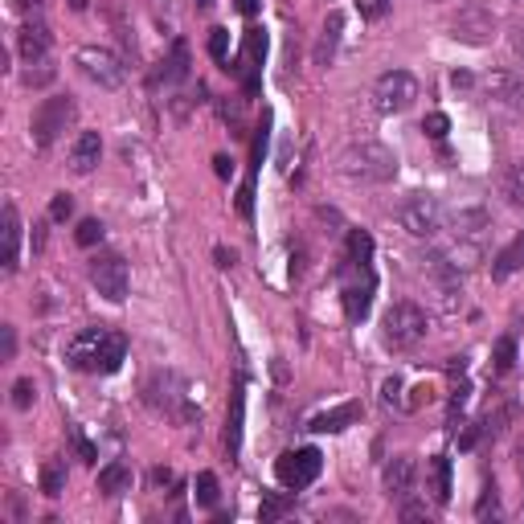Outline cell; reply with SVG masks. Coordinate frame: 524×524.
<instances>
[{"instance_id":"6da1fadb","label":"cell","mask_w":524,"mask_h":524,"mask_svg":"<svg viewBox=\"0 0 524 524\" xmlns=\"http://www.w3.org/2000/svg\"><path fill=\"white\" fill-rule=\"evenodd\" d=\"M127 357V340L111 328H82L66 344L70 369L78 373H115Z\"/></svg>"},{"instance_id":"7a4b0ae2","label":"cell","mask_w":524,"mask_h":524,"mask_svg":"<svg viewBox=\"0 0 524 524\" xmlns=\"http://www.w3.org/2000/svg\"><path fill=\"white\" fill-rule=\"evenodd\" d=\"M336 173L344 176L349 185H385V181L398 176V160H393V152H389L385 144L365 139V144H352L340 152Z\"/></svg>"},{"instance_id":"3957f363","label":"cell","mask_w":524,"mask_h":524,"mask_svg":"<svg viewBox=\"0 0 524 524\" xmlns=\"http://www.w3.org/2000/svg\"><path fill=\"white\" fill-rule=\"evenodd\" d=\"M427 328H430L427 311L418 308V303L401 300L385 311V320H381V340H385V349H393V352H410L414 344H422Z\"/></svg>"},{"instance_id":"277c9868","label":"cell","mask_w":524,"mask_h":524,"mask_svg":"<svg viewBox=\"0 0 524 524\" xmlns=\"http://www.w3.org/2000/svg\"><path fill=\"white\" fill-rule=\"evenodd\" d=\"M418 98V78L410 70H385V74L373 82V107L381 115H398V111H410Z\"/></svg>"},{"instance_id":"5b68a950","label":"cell","mask_w":524,"mask_h":524,"mask_svg":"<svg viewBox=\"0 0 524 524\" xmlns=\"http://www.w3.org/2000/svg\"><path fill=\"white\" fill-rule=\"evenodd\" d=\"M398 225L410 238H435V233L443 230V205L430 193H410L406 201L398 205Z\"/></svg>"},{"instance_id":"8992f818","label":"cell","mask_w":524,"mask_h":524,"mask_svg":"<svg viewBox=\"0 0 524 524\" xmlns=\"http://www.w3.org/2000/svg\"><path fill=\"white\" fill-rule=\"evenodd\" d=\"M78 70L90 78V82H98L103 90H115L123 87V78H127V66L119 62V54H111L107 46H82L74 54Z\"/></svg>"},{"instance_id":"52a82bcc","label":"cell","mask_w":524,"mask_h":524,"mask_svg":"<svg viewBox=\"0 0 524 524\" xmlns=\"http://www.w3.org/2000/svg\"><path fill=\"white\" fill-rule=\"evenodd\" d=\"M74 115H78V111H74V98H66V95L46 98V103L38 107V115H33V144H38V148L58 144L62 131L74 123Z\"/></svg>"},{"instance_id":"ba28073f","label":"cell","mask_w":524,"mask_h":524,"mask_svg":"<svg viewBox=\"0 0 524 524\" xmlns=\"http://www.w3.org/2000/svg\"><path fill=\"white\" fill-rule=\"evenodd\" d=\"M495 33V13L487 9L484 0H467L463 9L451 17V38L463 41V46H484Z\"/></svg>"},{"instance_id":"9c48e42d","label":"cell","mask_w":524,"mask_h":524,"mask_svg":"<svg viewBox=\"0 0 524 524\" xmlns=\"http://www.w3.org/2000/svg\"><path fill=\"white\" fill-rule=\"evenodd\" d=\"M320 451L316 447H300V451H287V455L275 463V476H279V484L287 487V492H303V487L316 484V476H320Z\"/></svg>"},{"instance_id":"30bf717a","label":"cell","mask_w":524,"mask_h":524,"mask_svg":"<svg viewBox=\"0 0 524 524\" xmlns=\"http://www.w3.org/2000/svg\"><path fill=\"white\" fill-rule=\"evenodd\" d=\"M90 283H95V292L103 295L107 303H123L127 287H131L127 262L119 258V254H98V258L90 262Z\"/></svg>"},{"instance_id":"8fae6325","label":"cell","mask_w":524,"mask_h":524,"mask_svg":"<svg viewBox=\"0 0 524 524\" xmlns=\"http://www.w3.org/2000/svg\"><path fill=\"white\" fill-rule=\"evenodd\" d=\"M144 401L152 410H165V414L189 418V410H181V406H185V381L176 377V373H156V377H148Z\"/></svg>"},{"instance_id":"7c38bea8","label":"cell","mask_w":524,"mask_h":524,"mask_svg":"<svg viewBox=\"0 0 524 524\" xmlns=\"http://www.w3.org/2000/svg\"><path fill=\"white\" fill-rule=\"evenodd\" d=\"M414 479H418L414 455H393L385 463V495H389V500H410V492H414Z\"/></svg>"},{"instance_id":"4fadbf2b","label":"cell","mask_w":524,"mask_h":524,"mask_svg":"<svg viewBox=\"0 0 524 524\" xmlns=\"http://www.w3.org/2000/svg\"><path fill=\"white\" fill-rule=\"evenodd\" d=\"M487 95H492V103H500V107H508V111H524V82L512 70H495V74L487 78Z\"/></svg>"},{"instance_id":"5bb4252c","label":"cell","mask_w":524,"mask_h":524,"mask_svg":"<svg viewBox=\"0 0 524 524\" xmlns=\"http://www.w3.org/2000/svg\"><path fill=\"white\" fill-rule=\"evenodd\" d=\"M98 160H103V139H98V131H82V136L74 139V148H70V168H74L78 176H87L98 168Z\"/></svg>"},{"instance_id":"9a60e30c","label":"cell","mask_w":524,"mask_h":524,"mask_svg":"<svg viewBox=\"0 0 524 524\" xmlns=\"http://www.w3.org/2000/svg\"><path fill=\"white\" fill-rule=\"evenodd\" d=\"M17 49H21V58H25V66L49 62V30H46V25H21Z\"/></svg>"},{"instance_id":"2e32d148","label":"cell","mask_w":524,"mask_h":524,"mask_svg":"<svg viewBox=\"0 0 524 524\" xmlns=\"http://www.w3.org/2000/svg\"><path fill=\"white\" fill-rule=\"evenodd\" d=\"M357 418H360V401H344V406L328 410V414L311 418V430H316V435H340V430L352 427Z\"/></svg>"},{"instance_id":"e0dca14e","label":"cell","mask_w":524,"mask_h":524,"mask_svg":"<svg viewBox=\"0 0 524 524\" xmlns=\"http://www.w3.org/2000/svg\"><path fill=\"white\" fill-rule=\"evenodd\" d=\"M181 78H189V46L185 41H173V54H168L165 62H160V70L152 74V87H173V82H181Z\"/></svg>"},{"instance_id":"ac0fdd59","label":"cell","mask_w":524,"mask_h":524,"mask_svg":"<svg viewBox=\"0 0 524 524\" xmlns=\"http://www.w3.org/2000/svg\"><path fill=\"white\" fill-rule=\"evenodd\" d=\"M340 30H344V17H340V13H328V21H324V30H320V41L311 49V62H316V66H328V62L336 58Z\"/></svg>"},{"instance_id":"d6986e66","label":"cell","mask_w":524,"mask_h":524,"mask_svg":"<svg viewBox=\"0 0 524 524\" xmlns=\"http://www.w3.org/2000/svg\"><path fill=\"white\" fill-rule=\"evenodd\" d=\"M500 197H504L512 209H524V160H508L504 168H500Z\"/></svg>"},{"instance_id":"ffe728a7","label":"cell","mask_w":524,"mask_h":524,"mask_svg":"<svg viewBox=\"0 0 524 524\" xmlns=\"http://www.w3.org/2000/svg\"><path fill=\"white\" fill-rule=\"evenodd\" d=\"M21 266V214L17 205H4V271Z\"/></svg>"},{"instance_id":"44dd1931","label":"cell","mask_w":524,"mask_h":524,"mask_svg":"<svg viewBox=\"0 0 524 524\" xmlns=\"http://www.w3.org/2000/svg\"><path fill=\"white\" fill-rule=\"evenodd\" d=\"M520 266H524V230L516 233V238L504 246V250L495 254V262H492V279H508V275H516Z\"/></svg>"},{"instance_id":"7402d4cb","label":"cell","mask_w":524,"mask_h":524,"mask_svg":"<svg viewBox=\"0 0 524 524\" xmlns=\"http://www.w3.org/2000/svg\"><path fill=\"white\" fill-rule=\"evenodd\" d=\"M369 303H373V279H365V287H360V283L344 287V316H349L352 324L369 316Z\"/></svg>"},{"instance_id":"603a6c76","label":"cell","mask_w":524,"mask_h":524,"mask_svg":"<svg viewBox=\"0 0 524 524\" xmlns=\"http://www.w3.org/2000/svg\"><path fill=\"white\" fill-rule=\"evenodd\" d=\"M98 492H103V495H123V492H131V467L107 463L103 471H98Z\"/></svg>"},{"instance_id":"cb8c5ba5","label":"cell","mask_w":524,"mask_h":524,"mask_svg":"<svg viewBox=\"0 0 524 524\" xmlns=\"http://www.w3.org/2000/svg\"><path fill=\"white\" fill-rule=\"evenodd\" d=\"M430 495H435L438 504H447L451 500V459L447 455L430 459Z\"/></svg>"},{"instance_id":"d4e9b609","label":"cell","mask_w":524,"mask_h":524,"mask_svg":"<svg viewBox=\"0 0 524 524\" xmlns=\"http://www.w3.org/2000/svg\"><path fill=\"white\" fill-rule=\"evenodd\" d=\"M41 492H46L49 500H58V495L66 492V463H62V459H49V463L41 467Z\"/></svg>"},{"instance_id":"484cf974","label":"cell","mask_w":524,"mask_h":524,"mask_svg":"<svg viewBox=\"0 0 524 524\" xmlns=\"http://www.w3.org/2000/svg\"><path fill=\"white\" fill-rule=\"evenodd\" d=\"M504 516V504H500V492H495V484L492 487H484V495L476 500V520H500Z\"/></svg>"},{"instance_id":"4316f807","label":"cell","mask_w":524,"mask_h":524,"mask_svg":"<svg viewBox=\"0 0 524 524\" xmlns=\"http://www.w3.org/2000/svg\"><path fill=\"white\" fill-rule=\"evenodd\" d=\"M349 258H352V266H369V258H373V238L365 230H352L349 233Z\"/></svg>"},{"instance_id":"83f0119b","label":"cell","mask_w":524,"mask_h":524,"mask_svg":"<svg viewBox=\"0 0 524 524\" xmlns=\"http://www.w3.org/2000/svg\"><path fill=\"white\" fill-rule=\"evenodd\" d=\"M492 360H495V373H512V365H516V340L512 336H500V340H495Z\"/></svg>"},{"instance_id":"f1b7e54d","label":"cell","mask_w":524,"mask_h":524,"mask_svg":"<svg viewBox=\"0 0 524 524\" xmlns=\"http://www.w3.org/2000/svg\"><path fill=\"white\" fill-rule=\"evenodd\" d=\"M242 389L233 393V418H230V430H225V447L230 451H238V443H242Z\"/></svg>"},{"instance_id":"f546056e","label":"cell","mask_w":524,"mask_h":524,"mask_svg":"<svg viewBox=\"0 0 524 524\" xmlns=\"http://www.w3.org/2000/svg\"><path fill=\"white\" fill-rule=\"evenodd\" d=\"M197 500H201L205 508L217 504V476L214 471H201V476H197Z\"/></svg>"},{"instance_id":"4dcf8cb0","label":"cell","mask_w":524,"mask_h":524,"mask_svg":"<svg viewBox=\"0 0 524 524\" xmlns=\"http://www.w3.org/2000/svg\"><path fill=\"white\" fill-rule=\"evenodd\" d=\"M78 246H95L103 242V222H95V217H87V222H78Z\"/></svg>"},{"instance_id":"1f68e13d","label":"cell","mask_w":524,"mask_h":524,"mask_svg":"<svg viewBox=\"0 0 524 524\" xmlns=\"http://www.w3.org/2000/svg\"><path fill=\"white\" fill-rule=\"evenodd\" d=\"M33 398H38V385H33L30 377H21L17 385H13V406H17V410H30Z\"/></svg>"},{"instance_id":"d6a6232c","label":"cell","mask_w":524,"mask_h":524,"mask_svg":"<svg viewBox=\"0 0 524 524\" xmlns=\"http://www.w3.org/2000/svg\"><path fill=\"white\" fill-rule=\"evenodd\" d=\"M447 115H443V111H430L427 115V123H422V131H427L430 139H447Z\"/></svg>"},{"instance_id":"836d02e7","label":"cell","mask_w":524,"mask_h":524,"mask_svg":"<svg viewBox=\"0 0 524 524\" xmlns=\"http://www.w3.org/2000/svg\"><path fill=\"white\" fill-rule=\"evenodd\" d=\"M389 4H393V0H357V9L365 21H381L389 13Z\"/></svg>"},{"instance_id":"e575fe53","label":"cell","mask_w":524,"mask_h":524,"mask_svg":"<svg viewBox=\"0 0 524 524\" xmlns=\"http://www.w3.org/2000/svg\"><path fill=\"white\" fill-rule=\"evenodd\" d=\"M209 54H214V58L225 66V54H230V33H225V30H214V38H209ZM225 70H230V66H225Z\"/></svg>"},{"instance_id":"d590c367","label":"cell","mask_w":524,"mask_h":524,"mask_svg":"<svg viewBox=\"0 0 524 524\" xmlns=\"http://www.w3.org/2000/svg\"><path fill=\"white\" fill-rule=\"evenodd\" d=\"M70 214H74V201H70L66 193H58L54 201H49V217H54V222H66Z\"/></svg>"},{"instance_id":"8d00e7d4","label":"cell","mask_w":524,"mask_h":524,"mask_svg":"<svg viewBox=\"0 0 524 524\" xmlns=\"http://www.w3.org/2000/svg\"><path fill=\"white\" fill-rule=\"evenodd\" d=\"M283 512H287V500H279V495H266V500H262V508H258L262 520H275V516H283Z\"/></svg>"},{"instance_id":"74e56055","label":"cell","mask_w":524,"mask_h":524,"mask_svg":"<svg viewBox=\"0 0 524 524\" xmlns=\"http://www.w3.org/2000/svg\"><path fill=\"white\" fill-rule=\"evenodd\" d=\"M427 516H430L427 504H406V500H401V520H427Z\"/></svg>"},{"instance_id":"f35d334b","label":"cell","mask_w":524,"mask_h":524,"mask_svg":"<svg viewBox=\"0 0 524 524\" xmlns=\"http://www.w3.org/2000/svg\"><path fill=\"white\" fill-rule=\"evenodd\" d=\"M385 401H389V406H401V381L398 377L385 381Z\"/></svg>"},{"instance_id":"ab89813d","label":"cell","mask_w":524,"mask_h":524,"mask_svg":"<svg viewBox=\"0 0 524 524\" xmlns=\"http://www.w3.org/2000/svg\"><path fill=\"white\" fill-rule=\"evenodd\" d=\"M467 393H471V389H467V385H459V389H455V393H451V418H455V414H459V410H463V406H467Z\"/></svg>"},{"instance_id":"60d3db41","label":"cell","mask_w":524,"mask_h":524,"mask_svg":"<svg viewBox=\"0 0 524 524\" xmlns=\"http://www.w3.org/2000/svg\"><path fill=\"white\" fill-rule=\"evenodd\" d=\"M13 352H17V332L13 324H4V360H13Z\"/></svg>"},{"instance_id":"b9f144b4","label":"cell","mask_w":524,"mask_h":524,"mask_svg":"<svg viewBox=\"0 0 524 524\" xmlns=\"http://www.w3.org/2000/svg\"><path fill=\"white\" fill-rule=\"evenodd\" d=\"M262 152H266V127H258V139H254V168L262 165Z\"/></svg>"},{"instance_id":"7bdbcfd3","label":"cell","mask_w":524,"mask_h":524,"mask_svg":"<svg viewBox=\"0 0 524 524\" xmlns=\"http://www.w3.org/2000/svg\"><path fill=\"white\" fill-rule=\"evenodd\" d=\"M46 0H13V9H41Z\"/></svg>"},{"instance_id":"ee69618b","label":"cell","mask_w":524,"mask_h":524,"mask_svg":"<svg viewBox=\"0 0 524 524\" xmlns=\"http://www.w3.org/2000/svg\"><path fill=\"white\" fill-rule=\"evenodd\" d=\"M214 165H217V176H230V160H225V156H217Z\"/></svg>"},{"instance_id":"f6af8a7d","label":"cell","mask_w":524,"mask_h":524,"mask_svg":"<svg viewBox=\"0 0 524 524\" xmlns=\"http://www.w3.org/2000/svg\"><path fill=\"white\" fill-rule=\"evenodd\" d=\"M217 266H233V254L230 250H217Z\"/></svg>"},{"instance_id":"bcb514c9","label":"cell","mask_w":524,"mask_h":524,"mask_svg":"<svg viewBox=\"0 0 524 524\" xmlns=\"http://www.w3.org/2000/svg\"><path fill=\"white\" fill-rule=\"evenodd\" d=\"M238 9H242V13H254V9H258V0H238Z\"/></svg>"},{"instance_id":"7dc6e473","label":"cell","mask_w":524,"mask_h":524,"mask_svg":"<svg viewBox=\"0 0 524 524\" xmlns=\"http://www.w3.org/2000/svg\"><path fill=\"white\" fill-rule=\"evenodd\" d=\"M197 4H201V9H209V4H214V0H197Z\"/></svg>"}]
</instances>
